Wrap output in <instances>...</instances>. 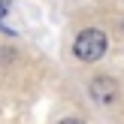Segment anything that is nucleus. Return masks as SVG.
Returning a JSON list of instances; mask_svg holds the SVG:
<instances>
[{"instance_id": "3", "label": "nucleus", "mask_w": 124, "mask_h": 124, "mask_svg": "<svg viewBox=\"0 0 124 124\" xmlns=\"http://www.w3.org/2000/svg\"><path fill=\"white\" fill-rule=\"evenodd\" d=\"M61 124H82V121H76V118H67V121H61Z\"/></svg>"}, {"instance_id": "1", "label": "nucleus", "mask_w": 124, "mask_h": 124, "mask_svg": "<svg viewBox=\"0 0 124 124\" xmlns=\"http://www.w3.org/2000/svg\"><path fill=\"white\" fill-rule=\"evenodd\" d=\"M106 46H109L106 33L97 30V27H88V30H82V33L76 36L73 52H76L79 61H100L103 54H106Z\"/></svg>"}, {"instance_id": "4", "label": "nucleus", "mask_w": 124, "mask_h": 124, "mask_svg": "<svg viewBox=\"0 0 124 124\" xmlns=\"http://www.w3.org/2000/svg\"><path fill=\"white\" fill-rule=\"evenodd\" d=\"M3 12H6V3H3V0H0V18H3Z\"/></svg>"}, {"instance_id": "2", "label": "nucleus", "mask_w": 124, "mask_h": 124, "mask_svg": "<svg viewBox=\"0 0 124 124\" xmlns=\"http://www.w3.org/2000/svg\"><path fill=\"white\" fill-rule=\"evenodd\" d=\"M91 94H94V100L97 103H112L115 97H118V85L112 82V79H94L91 82Z\"/></svg>"}]
</instances>
